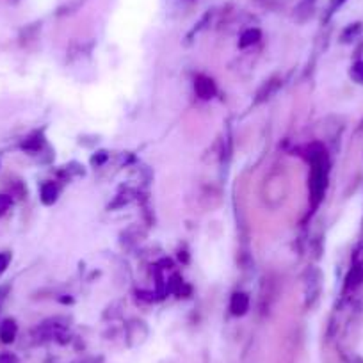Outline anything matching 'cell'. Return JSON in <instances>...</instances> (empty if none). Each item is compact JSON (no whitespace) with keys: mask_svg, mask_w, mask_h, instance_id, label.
I'll return each instance as SVG.
<instances>
[{"mask_svg":"<svg viewBox=\"0 0 363 363\" xmlns=\"http://www.w3.org/2000/svg\"><path fill=\"white\" fill-rule=\"evenodd\" d=\"M0 363H18V358L11 352H4V354H0Z\"/></svg>","mask_w":363,"mask_h":363,"instance_id":"4fadbf2b","label":"cell"},{"mask_svg":"<svg viewBox=\"0 0 363 363\" xmlns=\"http://www.w3.org/2000/svg\"><path fill=\"white\" fill-rule=\"evenodd\" d=\"M320 289H323V272L317 267H310L305 274V294L310 306L319 299Z\"/></svg>","mask_w":363,"mask_h":363,"instance_id":"7a4b0ae2","label":"cell"},{"mask_svg":"<svg viewBox=\"0 0 363 363\" xmlns=\"http://www.w3.org/2000/svg\"><path fill=\"white\" fill-rule=\"evenodd\" d=\"M16 333H18V326L13 319H6L4 323L0 324V340L4 342V344H11L15 342Z\"/></svg>","mask_w":363,"mask_h":363,"instance_id":"5b68a950","label":"cell"},{"mask_svg":"<svg viewBox=\"0 0 363 363\" xmlns=\"http://www.w3.org/2000/svg\"><path fill=\"white\" fill-rule=\"evenodd\" d=\"M250 308V298L244 292H237L232 296V301H230V310H232L233 315L240 317L247 312Z\"/></svg>","mask_w":363,"mask_h":363,"instance_id":"277c9868","label":"cell"},{"mask_svg":"<svg viewBox=\"0 0 363 363\" xmlns=\"http://www.w3.org/2000/svg\"><path fill=\"white\" fill-rule=\"evenodd\" d=\"M9 262H11V253L4 251V253H0V274L8 269Z\"/></svg>","mask_w":363,"mask_h":363,"instance_id":"8fae6325","label":"cell"},{"mask_svg":"<svg viewBox=\"0 0 363 363\" xmlns=\"http://www.w3.org/2000/svg\"><path fill=\"white\" fill-rule=\"evenodd\" d=\"M362 30H363L362 23H351V26H349L347 29H345L344 33H342L340 41H342V43H351V41H354L356 38H358L359 34H362Z\"/></svg>","mask_w":363,"mask_h":363,"instance_id":"52a82bcc","label":"cell"},{"mask_svg":"<svg viewBox=\"0 0 363 363\" xmlns=\"http://www.w3.org/2000/svg\"><path fill=\"white\" fill-rule=\"evenodd\" d=\"M40 196H41V201H43L45 205H54L59 198V187L55 186L54 182H47V184H43V186H41Z\"/></svg>","mask_w":363,"mask_h":363,"instance_id":"8992f818","label":"cell"},{"mask_svg":"<svg viewBox=\"0 0 363 363\" xmlns=\"http://www.w3.org/2000/svg\"><path fill=\"white\" fill-rule=\"evenodd\" d=\"M9 207H11V198L6 196V194H0V216H4Z\"/></svg>","mask_w":363,"mask_h":363,"instance_id":"30bf717a","label":"cell"},{"mask_svg":"<svg viewBox=\"0 0 363 363\" xmlns=\"http://www.w3.org/2000/svg\"><path fill=\"white\" fill-rule=\"evenodd\" d=\"M345 2H347V0H331L330 9H328V15H333V13L337 11V9H340Z\"/></svg>","mask_w":363,"mask_h":363,"instance_id":"7c38bea8","label":"cell"},{"mask_svg":"<svg viewBox=\"0 0 363 363\" xmlns=\"http://www.w3.org/2000/svg\"><path fill=\"white\" fill-rule=\"evenodd\" d=\"M194 91H196V95L200 96L201 100H211L212 96L216 95V84L214 80L208 79V77H198L196 82H194Z\"/></svg>","mask_w":363,"mask_h":363,"instance_id":"3957f363","label":"cell"},{"mask_svg":"<svg viewBox=\"0 0 363 363\" xmlns=\"http://www.w3.org/2000/svg\"><path fill=\"white\" fill-rule=\"evenodd\" d=\"M312 173H310V198H312V205H317L323 201L324 194H326L328 187V171H330V162H328V155L324 150H317L312 153Z\"/></svg>","mask_w":363,"mask_h":363,"instance_id":"6da1fadb","label":"cell"},{"mask_svg":"<svg viewBox=\"0 0 363 363\" xmlns=\"http://www.w3.org/2000/svg\"><path fill=\"white\" fill-rule=\"evenodd\" d=\"M260 40V30L258 29H247L246 33H242V36H240V48H246L250 47V45H255L257 41Z\"/></svg>","mask_w":363,"mask_h":363,"instance_id":"ba28073f","label":"cell"},{"mask_svg":"<svg viewBox=\"0 0 363 363\" xmlns=\"http://www.w3.org/2000/svg\"><path fill=\"white\" fill-rule=\"evenodd\" d=\"M349 75H351V79L354 80V82L363 84V61H356L354 65L351 66V72H349Z\"/></svg>","mask_w":363,"mask_h":363,"instance_id":"9c48e42d","label":"cell"}]
</instances>
